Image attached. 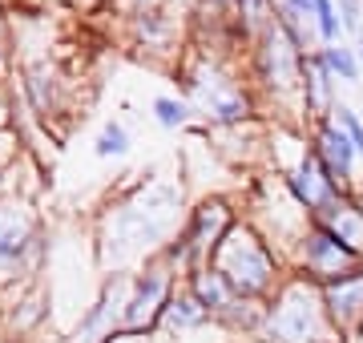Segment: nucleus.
<instances>
[{"instance_id":"nucleus-1","label":"nucleus","mask_w":363,"mask_h":343,"mask_svg":"<svg viewBox=\"0 0 363 343\" xmlns=\"http://www.w3.org/2000/svg\"><path fill=\"white\" fill-rule=\"evenodd\" d=\"M186 206L190 202L178 182H154V178H145L130 198H109L97 214V235H93L101 275L138 271L150 254H157L178 235Z\"/></svg>"},{"instance_id":"nucleus-2","label":"nucleus","mask_w":363,"mask_h":343,"mask_svg":"<svg viewBox=\"0 0 363 343\" xmlns=\"http://www.w3.org/2000/svg\"><path fill=\"white\" fill-rule=\"evenodd\" d=\"M52 230L37 202L25 194H0V295L49 275Z\"/></svg>"},{"instance_id":"nucleus-3","label":"nucleus","mask_w":363,"mask_h":343,"mask_svg":"<svg viewBox=\"0 0 363 343\" xmlns=\"http://www.w3.org/2000/svg\"><path fill=\"white\" fill-rule=\"evenodd\" d=\"M210 266H218L226 275V283L234 287L238 299H255V303H267L274 291L291 279L283 247H274L271 238L262 235V226L250 223V218H242L226 235V242L214 251Z\"/></svg>"},{"instance_id":"nucleus-4","label":"nucleus","mask_w":363,"mask_h":343,"mask_svg":"<svg viewBox=\"0 0 363 343\" xmlns=\"http://www.w3.org/2000/svg\"><path fill=\"white\" fill-rule=\"evenodd\" d=\"M242 218H247V210H242L238 198H230V194H222V190L198 194V198L186 206V218H182L178 235L169 238L157 254L174 266V275L186 279L190 271H198V266H206L210 259H214V251L226 242V235H230Z\"/></svg>"},{"instance_id":"nucleus-5","label":"nucleus","mask_w":363,"mask_h":343,"mask_svg":"<svg viewBox=\"0 0 363 343\" xmlns=\"http://www.w3.org/2000/svg\"><path fill=\"white\" fill-rule=\"evenodd\" d=\"M303 49H298L291 33L279 21L262 28L247 49V81L259 93L262 109H279L283 121H298V77H303ZM303 125V121H298Z\"/></svg>"},{"instance_id":"nucleus-6","label":"nucleus","mask_w":363,"mask_h":343,"mask_svg":"<svg viewBox=\"0 0 363 343\" xmlns=\"http://www.w3.org/2000/svg\"><path fill=\"white\" fill-rule=\"evenodd\" d=\"M327 335H335V331L327 323L319 287L291 275L267 299V315H262V327L255 335V343H323Z\"/></svg>"},{"instance_id":"nucleus-7","label":"nucleus","mask_w":363,"mask_h":343,"mask_svg":"<svg viewBox=\"0 0 363 343\" xmlns=\"http://www.w3.org/2000/svg\"><path fill=\"white\" fill-rule=\"evenodd\" d=\"M286 266H291V275L307 279L311 287H323V283H331V279L363 266V254L351 251L327 223L307 218V226L298 230V238L286 247Z\"/></svg>"},{"instance_id":"nucleus-8","label":"nucleus","mask_w":363,"mask_h":343,"mask_svg":"<svg viewBox=\"0 0 363 343\" xmlns=\"http://www.w3.org/2000/svg\"><path fill=\"white\" fill-rule=\"evenodd\" d=\"M13 89L25 101V113H33L37 121H57L69 109V77L61 73V65L49 53L25 57L21 65H13Z\"/></svg>"},{"instance_id":"nucleus-9","label":"nucleus","mask_w":363,"mask_h":343,"mask_svg":"<svg viewBox=\"0 0 363 343\" xmlns=\"http://www.w3.org/2000/svg\"><path fill=\"white\" fill-rule=\"evenodd\" d=\"M182 287V279L174 275V266L162 254H150L138 271H133L130 287V307H125V331H142V335H157L162 315H166L169 295Z\"/></svg>"},{"instance_id":"nucleus-10","label":"nucleus","mask_w":363,"mask_h":343,"mask_svg":"<svg viewBox=\"0 0 363 343\" xmlns=\"http://www.w3.org/2000/svg\"><path fill=\"white\" fill-rule=\"evenodd\" d=\"M130 287L133 271H105L97 283V295L81 307L73 331L65 335V343H101L105 335L125 327V307H130Z\"/></svg>"},{"instance_id":"nucleus-11","label":"nucleus","mask_w":363,"mask_h":343,"mask_svg":"<svg viewBox=\"0 0 363 343\" xmlns=\"http://www.w3.org/2000/svg\"><path fill=\"white\" fill-rule=\"evenodd\" d=\"M274 178H279V186L291 194V202H295L307 218H315V214L323 210L327 202H335V194L343 190V186L331 178V170L323 166V158L311 150V142L298 145L295 158L286 162V166H279Z\"/></svg>"},{"instance_id":"nucleus-12","label":"nucleus","mask_w":363,"mask_h":343,"mask_svg":"<svg viewBox=\"0 0 363 343\" xmlns=\"http://www.w3.org/2000/svg\"><path fill=\"white\" fill-rule=\"evenodd\" d=\"M52 319V291L45 279L21 283L0 295V335L9 343H33V335L49 327Z\"/></svg>"},{"instance_id":"nucleus-13","label":"nucleus","mask_w":363,"mask_h":343,"mask_svg":"<svg viewBox=\"0 0 363 343\" xmlns=\"http://www.w3.org/2000/svg\"><path fill=\"white\" fill-rule=\"evenodd\" d=\"M319 299H323L327 323H331L335 335H343L351 343L363 339V266L323 283L319 287Z\"/></svg>"},{"instance_id":"nucleus-14","label":"nucleus","mask_w":363,"mask_h":343,"mask_svg":"<svg viewBox=\"0 0 363 343\" xmlns=\"http://www.w3.org/2000/svg\"><path fill=\"white\" fill-rule=\"evenodd\" d=\"M335 101H339V81L331 77V69L323 65V57L315 49V53L303 57V77H298V121H303V130L331 118Z\"/></svg>"},{"instance_id":"nucleus-15","label":"nucleus","mask_w":363,"mask_h":343,"mask_svg":"<svg viewBox=\"0 0 363 343\" xmlns=\"http://www.w3.org/2000/svg\"><path fill=\"white\" fill-rule=\"evenodd\" d=\"M307 142H311V150L323 158V166L331 170V178H335L343 190H359L355 186V166H359V154H355V145H351V137L335 125V118H323L315 121V125H307Z\"/></svg>"},{"instance_id":"nucleus-16","label":"nucleus","mask_w":363,"mask_h":343,"mask_svg":"<svg viewBox=\"0 0 363 343\" xmlns=\"http://www.w3.org/2000/svg\"><path fill=\"white\" fill-rule=\"evenodd\" d=\"M130 28V40L133 49H142V53H174L182 40V16H174L169 4H150V9H138L130 13L125 21Z\"/></svg>"},{"instance_id":"nucleus-17","label":"nucleus","mask_w":363,"mask_h":343,"mask_svg":"<svg viewBox=\"0 0 363 343\" xmlns=\"http://www.w3.org/2000/svg\"><path fill=\"white\" fill-rule=\"evenodd\" d=\"M198 331H218V327H214V319L206 315V307L198 303L186 287H178L174 295H169L157 335H166L169 343H182V335H198Z\"/></svg>"},{"instance_id":"nucleus-18","label":"nucleus","mask_w":363,"mask_h":343,"mask_svg":"<svg viewBox=\"0 0 363 343\" xmlns=\"http://www.w3.org/2000/svg\"><path fill=\"white\" fill-rule=\"evenodd\" d=\"M182 287L194 295L198 303L206 307V315L214 319V327H218V319L230 311L234 303H238V295H234V287L226 283V275H222L218 266H198V271H190V275L182 279Z\"/></svg>"},{"instance_id":"nucleus-19","label":"nucleus","mask_w":363,"mask_h":343,"mask_svg":"<svg viewBox=\"0 0 363 343\" xmlns=\"http://www.w3.org/2000/svg\"><path fill=\"white\" fill-rule=\"evenodd\" d=\"M315 218L331 226L351 251L363 254V190H339L335 202H327Z\"/></svg>"},{"instance_id":"nucleus-20","label":"nucleus","mask_w":363,"mask_h":343,"mask_svg":"<svg viewBox=\"0 0 363 343\" xmlns=\"http://www.w3.org/2000/svg\"><path fill=\"white\" fill-rule=\"evenodd\" d=\"M279 25L291 33L303 53H315V49H323V40H319V25H315V13L307 0H279Z\"/></svg>"},{"instance_id":"nucleus-21","label":"nucleus","mask_w":363,"mask_h":343,"mask_svg":"<svg viewBox=\"0 0 363 343\" xmlns=\"http://www.w3.org/2000/svg\"><path fill=\"white\" fill-rule=\"evenodd\" d=\"M274 21H279V0H238L234 4V25L247 37V49L250 40L259 37L262 28H271Z\"/></svg>"},{"instance_id":"nucleus-22","label":"nucleus","mask_w":363,"mask_h":343,"mask_svg":"<svg viewBox=\"0 0 363 343\" xmlns=\"http://www.w3.org/2000/svg\"><path fill=\"white\" fill-rule=\"evenodd\" d=\"M319 57H323V65L331 69V77H335L339 85H359L363 81V61H359V53H355V45H347V40L323 45Z\"/></svg>"},{"instance_id":"nucleus-23","label":"nucleus","mask_w":363,"mask_h":343,"mask_svg":"<svg viewBox=\"0 0 363 343\" xmlns=\"http://www.w3.org/2000/svg\"><path fill=\"white\" fill-rule=\"evenodd\" d=\"M150 113L162 130L178 133V130H190V121H194V106L186 101V97H174V93H162L150 101Z\"/></svg>"},{"instance_id":"nucleus-24","label":"nucleus","mask_w":363,"mask_h":343,"mask_svg":"<svg viewBox=\"0 0 363 343\" xmlns=\"http://www.w3.org/2000/svg\"><path fill=\"white\" fill-rule=\"evenodd\" d=\"M93 154H97V158H125V154H130V130H125V125H121V121H105L101 130H97V137H93Z\"/></svg>"},{"instance_id":"nucleus-25","label":"nucleus","mask_w":363,"mask_h":343,"mask_svg":"<svg viewBox=\"0 0 363 343\" xmlns=\"http://www.w3.org/2000/svg\"><path fill=\"white\" fill-rule=\"evenodd\" d=\"M331 118H335V125L351 137V145H355V154H359V162H363V118L347 106V101H335Z\"/></svg>"},{"instance_id":"nucleus-26","label":"nucleus","mask_w":363,"mask_h":343,"mask_svg":"<svg viewBox=\"0 0 363 343\" xmlns=\"http://www.w3.org/2000/svg\"><path fill=\"white\" fill-rule=\"evenodd\" d=\"M339 9V25H343V37L363 40V0H335Z\"/></svg>"},{"instance_id":"nucleus-27","label":"nucleus","mask_w":363,"mask_h":343,"mask_svg":"<svg viewBox=\"0 0 363 343\" xmlns=\"http://www.w3.org/2000/svg\"><path fill=\"white\" fill-rule=\"evenodd\" d=\"M16 109H25L21 93L13 89V81H0V130H21L16 125Z\"/></svg>"},{"instance_id":"nucleus-28","label":"nucleus","mask_w":363,"mask_h":343,"mask_svg":"<svg viewBox=\"0 0 363 343\" xmlns=\"http://www.w3.org/2000/svg\"><path fill=\"white\" fill-rule=\"evenodd\" d=\"M101 343H157V335H142V331H113V335H105Z\"/></svg>"},{"instance_id":"nucleus-29","label":"nucleus","mask_w":363,"mask_h":343,"mask_svg":"<svg viewBox=\"0 0 363 343\" xmlns=\"http://www.w3.org/2000/svg\"><path fill=\"white\" fill-rule=\"evenodd\" d=\"M4 73H13V45H9L4 28H0V81H4Z\"/></svg>"},{"instance_id":"nucleus-30","label":"nucleus","mask_w":363,"mask_h":343,"mask_svg":"<svg viewBox=\"0 0 363 343\" xmlns=\"http://www.w3.org/2000/svg\"><path fill=\"white\" fill-rule=\"evenodd\" d=\"M198 4H206V9H214V13H222V16H234V4H238V0H198Z\"/></svg>"},{"instance_id":"nucleus-31","label":"nucleus","mask_w":363,"mask_h":343,"mask_svg":"<svg viewBox=\"0 0 363 343\" xmlns=\"http://www.w3.org/2000/svg\"><path fill=\"white\" fill-rule=\"evenodd\" d=\"M166 4H169V9H186V13H190V9H194L198 0H166Z\"/></svg>"},{"instance_id":"nucleus-32","label":"nucleus","mask_w":363,"mask_h":343,"mask_svg":"<svg viewBox=\"0 0 363 343\" xmlns=\"http://www.w3.org/2000/svg\"><path fill=\"white\" fill-rule=\"evenodd\" d=\"M323 343H351V339H343V335H327Z\"/></svg>"},{"instance_id":"nucleus-33","label":"nucleus","mask_w":363,"mask_h":343,"mask_svg":"<svg viewBox=\"0 0 363 343\" xmlns=\"http://www.w3.org/2000/svg\"><path fill=\"white\" fill-rule=\"evenodd\" d=\"M4 174H9V170H4V166H0V194H4Z\"/></svg>"},{"instance_id":"nucleus-34","label":"nucleus","mask_w":363,"mask_h":343,"mask_svg":"<svg viewBox=\"0 0 363 343\" xmlns=\"http://www.w3.org/2000/svg\"><path fill=\"white\" fill-rule=\"evenodd\" d=\"M355 53H359V61H363V40H355Z\"/></svg>"}]
</instances>
